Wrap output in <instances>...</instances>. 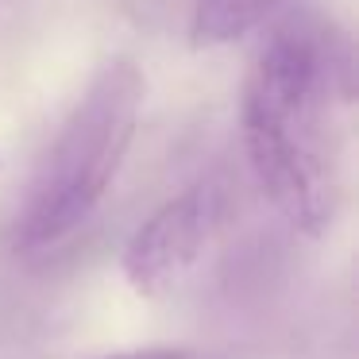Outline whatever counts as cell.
Returning <instances> with one entry per match:
<instances>
[{"label": "cell", "mask_w": 359, "mask_h": 359, "mask_svg": "<svg viewBox=\"0 0 359 359\" xmlns=\"http://www.w3.org/2000/svg\"><path fill=\"white\" fill-rule=\"evenodd\" d=\"M282 0H194L189 16V43L197 50H217L248 39L251 32L274 16Z\"/></svg>", "instance_id": "cell-4"}, {"label": "cell", "mask_w": 359, "mask_h": 359, "mask_svg": "<svg viewBox=\"0 0 359 359\" xmlns=\"http://www.w3.org/2000/svg\"><path fill=\"white\" fill-rule=\"evenodd\" d=\"M101 359H194V351H186V348H132V351H116V355H101Z\"/></svg>", "instance_id": "cell-5"}, {"label": "cell", "mask_w": 359, "mask_h": 359, "mask_svg": "<svg viewBox=\"0 0 359 359\" xmlns=\"http://www.w3.org/2000/svg\"><path fill=\"white\" fill-rule=\"evenodd\" d=\"M228 212V194L220 182H194L158 205L128 240L120 266L128 286L140 297H163L194 274L209 243L217 240Z\"/></svg>", "instance_id": "cell-3"}, {"label": "cell", "mask_w": 359, "mask_h": 359, "mask_svg": "<svg viewBox=\"0 0 359 359\" xmlns=\"http://www.w3.org/2000/svg\"><path fill=\"white\" fill-rule=\"evenodd\" d=\"M351 101L348 43L317 16H290L243 78L240 124L259 189L290 228L325 236L344 205L336 104Z\"/></svg>", "instance_id": "cell-1"}, {"label": "cell", "mask_w": 359, "mask_h": 359, "mask_svg": "<svg viewBox=\"0 0 359 359\" xmlns=\"http://www.w3.org/2000/svg\"><path fill=\"white\" fill-rule=\"evenodd\" d=\"M143 93L147 81L132 62L101 66L27 186L24 205L12 220L16 251L35 255L55 248L101 209L132 151Z\"/></svg>", "instance_id": "cell-2"}]
</instances>
